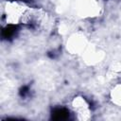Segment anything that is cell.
Masks as SVG:
<instances>
[{
	"label": "cell",
	"instance_id": "cell-1",
	"mask_svg": "<svg viewBox=\"0 0 121 121\" xmlns=\"http://www.w3.org/2000/svg\"><path fill=\"white\" fill-rule=\"evenodd\" d=\"M68 115H69V112L64 108L56 109L52 113V117L56 120H64V119L68 118Z\"/></svg>",
	"mask_w": 121,
	"mask_h": 121
}]
</instances>
